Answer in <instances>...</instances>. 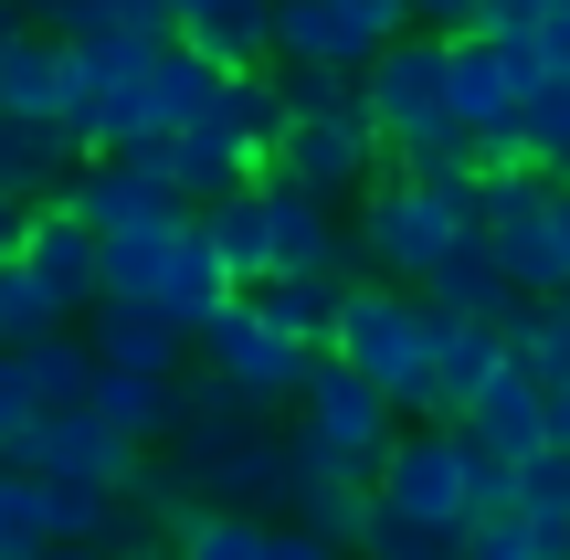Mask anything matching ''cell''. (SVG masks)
Listing matches in <instances>:
<instances>
[{"label": "cell", "instance_id": "1", "mask_svg": "<svg viewBox=\"0 0 570 560\" xmlns=\"http://www.w3.org/2000/svg\"><path fill=\"white\" fill-rule=\"evenodd\" d=\"M475 223V169H381V180L348 202V244H360V275H391V286H423L433 254L465 244Z\"/></svg>", "mask_w": 570, "mask_h": 560}, {"label": "cell", "instance_id": "2", "mask_svg": "<svg viewBox=\"0 0 570 560\" xmlns=\"http://www.w3.org/2000/svg\"><path fill=\"white\" fill-rule=\"evenodd\" d=\"M433 296L423 286H391V275H348L338 286V317H327V350L348 360V371H370L391 402H402V423L433 402Z\"/></svg>", "mask_w": 570, "mask_h": 560}, {"label": "cell", "instance_id": "3", "mask_svg": "<svg viewBox=\"0 0 570 560\" xmlns=\"http://www.w3.org/2000/svg\"><path fill=\"white\" fill-rule=\"evenodd\" d=\"M190 350H202V381L212 392L233 402V413H254V423H285L296 413V392H306V338H285L265 307H254V296H233L223 317H212L202 338H190Z\"/></svg>", "mask_w": 570, "mask_h": 560}, {"label": "cell", "instance_id": "4", "mask_svg": "<svg viewBox=\"0 0 570 560\" xmlns=\"http://www.w3.org/2000/svg\"><path fill=\"white\" fill-rule=\"evenodd\" d=\"M296 423L327 444L338 477L370 487V477H381V455H391V434H402V402H391L370 371H348L338 350H317V360H306V392H296Z\"/></svg>", "mask_w": 570, "mask_h": 560}, {"label": "cell", "instance_id": "5", "mask_svg": "<svg viewBox=\"0 0 570 560\" xmlns=\"http://www.w3.org/2000/svg\"><path fill=\"white\" fill-rule=\"evenodd\" d=\"M444 75H454V32L412 21V32H391L381 53L360 63V117L381 127V138H402V127L444 117Z\"/></svg>", "mask_w": 570, "mask_h": 560}, {"label": "cell", "instance_id": "6", "mask_svg": "<svg viewBox=\"0 0 570 560\" xmlns=\"http://www.w3.org/2000/svg\"><path fill=\"white\" fill-rule=\"evenodd\" d=\"M265 169H285V180H306V190H327V202H360V190L391 169V138L360 117V106H338V117H285V138H275Z\"/></svg>", "mask_w": 570, "mask_h": 560}, {"label": "cell", "instance_id": "7", "mask_svg": "<svg viewBox=\"0 0 570 560\" xmlns=\"http://www.w3.org/2000/svg\"><path fill=\"white\" fill-rule=\"evenodd\" d=\"M254 190H265V275H360V244H348V223H338L348 202L285 180V169H265Z\"/></svg>", "mask_w": 570, "mask_h": 560}, {"label": "cell", "instance_id": "8", "mask_svg": "<svg viewBox=\"0 0 570 560\" xmlns=\"http://www.w3.org/2000/svg\"><path fill=\"white\" fill-rule=\"evenodd\" d=\"M21 455H32V477H96V487H138V465H148V444L127 434V423H106L96 402H53V413L32 423V444H21Z\"/></svg>", "mask_w": 570, "mask_h": 560}, {"label": "cell", "instance_id": "9", "mask_svg": "<svg viewBox=\"0 0 570 560\" xmlns=\"http://www.w3.org/2000/svg\"><path fill=\"white\" fill-rule=\"evenodd\" d=\"M370 487L412 519H465V423H402Z\"/></svg>", "mask_w": 570, "mask_h": 560}, {"label": "cell", "instance_id": "10", "mask_svg": "<svg viewBox=\"0 0 570 560\" xmlns=\"http://www.w3.org/2000/svg\"><path fill=\"white\" fill-rule=\"evenodd\" d=\"M21 265L42 275V296H53V307L75 317V328H85V307L106 296V244H96V223H85V212L63 202V190H53V202H32V233H21Z\"/></svg>", "mask_w": 570, "mask_h": 560}, {"label": "cell", "instance_id": "11", "mask_svg": "<svg viewBox=\"0 0 570 560\" xmlns=\"http://www.w3.org/2000/svg\"><path fill=\"white\" fill-rule=\"evenodd\" d=\"M63 202L85 212L96 233H127V223H159V212H190L180 180H169L159 159H85L75 180H63Z\"/></svg>", "mask_w": 570, "mask_h": 560}, {"label": "cell", "instance_id": "12", "mask_svg": "<svg viewBox=\"0 0 570 560\" xmlns=\"http://www.w3.org/2000/svg\"><path fill=\"white\" fill-rule=\"evenodd\" d=\"M85 350H96V371H180L190 338L169 328L148 296H96V307H85Z\"/></svg>", "mask_w": 570, "mask_h": 560}, {"label": "cell", "instance_id": "13", "mask_svg": "<svg viewBox=\"0 0 570 560\" xmlns=\"http://www.w3.org/2000/svg\"><path fill=\"white\" fill-rule=\"evenodd\" d=\"M423 296H433L444 317H497V328L529 307V296H518V275L497 265V244H487V233H465V244H444V254H433Z\"/></svg>", "mask_w": 570, "mask_h": 560}, {"label": "cell", "instance_id": "14", "mask_svg": "<svg viewBox=\"0 0 570 560\" xmlns=\"http://www.w3.org/2000/svg\"><path fill=\"white\" fill-rule=\"evenodd\" d=\"M159 169L180 180V202H223V190H244V180H265V159H254L233 127H212V117H190V127H169L159 138Z\"/></svg>", "mask_w": 570, "mask_h": 560}, {"label": "cell", "instance_id": "15", "mask_svg": "<svg viewBox=\"0 0 570 560\" xmlns=\"http://www.w3.org/2000/svg\"><path fill=\"white\" fill-rule=\"evenodd\" d=\"M75 169H85V138L63 117H0V190L11 202H53Z\"/></svg>", "mask_w": 570, "mask_h": 560}, {"label": "cell", "instance_id": "16", "mask_svg": "<svg viewBox=\"0 0 570 560\" xmlns=\"http://www.w3.org/2000/svg\"><path fill=\"white\" fill-rule=\"evenodd\" d=\"M465 434L497 444V455H539V444H550V381H529V371H518V350H508V371L465 402Z\"/></svg>", "mask_w": 570, "mask_h": 560}, {"label": "cell", "instance_id": "17", "mask_svg": "<svg viewBox=\"0 0 570 560\" xmlns=\"http://www.w3.org/2000/svg\"><path fill=\"white\" fill-rule=\"evenodd\" d=\"M180 42H202L223 75L275 63V0H180Z\"/></svg>", "mask_w": 570, "mask_h": 560}, {"label": "cell", "instance_id": "18", "mask_svg": "<svg viewBox=\"0 0 570 560\" xmlns=\"http://www.w3.org/2000/svg\"><path fill=\"white\" fill-rule=\"evenodd\" d=\"M63 106V42L42 21H0V117H53Z\"/></svg>", "mask_w": 570, "mask_h": 560}, {"label": "cell", "instance_id": "19", "mask_svg": "<svg viewBox=\"0 0 570 560\" xmlns=\"http://www.w3.org/2000/svg\"><path fill=\"white\" fill-rule=\"evenodd\" d=\"M275 63H338V75H360L370 42L338 21V0H275Z\"/></svg>", "mask_w": 570, "mask_h": 560}, {"label": "cell", "instance_id": "20", "mask_svg": "<svg viewBox=\"0 0 570 560\" xmlns=\"http://www.w3.org/2000/svg\"><path fill=\"white\" fill-rule=\"evenodd\" d=\"M96 413L127 423L138 444H169V423H180V371H96Z\"/></svg>", "mask_w": 570, "mask_h": 560}, {"label": "cell", "instance_id": "21", "mask_svg": "<svg viewBox=\"0 0 570 560\" xmlns=\"http://www.w3.org/2000/svg\"><path fill=\"white\" fill-rule=\"evenodd\" d=\"M444 106H454V117L475 127V138L518 117V85H508V63H497V53H487L475 32H454V75H444Z\"/></svg>", "mask_w": 570, "mask_h": 560}, {"label": "cell", "instance_id": "22", "mask_svg": "<svg viewBox=\"0 0 570 560\" xmlns=\"http://www.w3.org/2000/svg\"><path fill=\"white\" fill-rule=\"evenodd\" d=\"M360 560H465V519H412V508L370 498V529H360Z\"/></svg>", "mask_w": 570, "mask_h": 560}, {"label": "cell", "instance_id": "23", "mask_svg": "<svg viewBox=\"0 0 570 560\" xmlns=\"http://www.w3.org/2000/svg\"><path fill=\"white\" fill-rule=\"evenodd\" d=\"M338 286H348V275H265V286H244V296H254V307L275 317L285 338L327 350V317H338Z\"/></svg>", "mask_w": 570, "mask_h": 560}, {"label": "cell", "instance_id": "24", "mask_svg": "<svg viewBox=\"0 0 570 560\" xmlns=\"http://www.w3.org/2000/svg\"><path fill=\"white\" fill-rule=\"evenodd\" d=\"M487 244H497V265L518 275V296H560V286H570V275H560V233H550V212L487 223Z\"/></svg>", "mask_w": 570, "mask_h": 560}, {"label": "cell", "instance_id": "25", "mask_svg": "<svg viewBox=\"0 0 570 560\" xmlns=\"http://www.w3.org/2000/svg\"><path fill=\"white\" fill-rule=\"evenodd\" d=\"M202 223H212V244H223V265L244 275V286H265V190H223V202H202Z\"/></svg>", "mask_w": 570, "mask_h": 560}, {"label": "cell", "instance_id": "26", "mask_svg": "<svg viewBox=\"0 0 570 560\" xmlns=\"http://www.w3.org/2000/svg\"><path fill=\"white\" fill-rule=\"evenodd\" d=\"M21 371H32L42 413H53V402H96V350H85V328H53V338H32V350H21Z\"/></svg>", "mask_w": 570, "mask_h": 560}, {"label": "cell", "instance_id": "27", "mask_svg": "<svg viewBox=\"0 0 570 560\" xmlns=\"http://www.w3.org/2000/svg\"><path fill=\"white\" fill-rule=\"evenodd\" d=\"M42 508H53V540H117L127 529V498L96 477H42Z\"/></svg>", "mask_w": 570, "mask_h": 560}, {"label": "cell", "instance_id": "28", "mask_svg": "<svg viewBox=\"0 0 570 560\" xmlns=\"http://www.w3.org/2000/svg\"><path fill=\"white\" fill-rule=\"evenodd\" d=\"M465 560H570V519H529V508L475 519L465 529Z\"/></svg>", "mask_w": 570, "mask_h": 560}, {"label": "cell", "instance_id": "29", "mask_svg": "<svg viewBox=\"0 0 570 560\" xmlns=\"http://www.w3.org/2000/svg\"><path fill=\"white\" fill-rule=\"evenodd\" d=\"M265 508H223V498H202L190 508V529H180V550L190 560H265Z\"/></svg>", "mask_w": 570, "mask_h": 560}, {"label": "cell", "instance_id": "30", "mask_svg": "<svg viewBox=\"0 0 570 560\" xmlns=\"http://www.w3.org/2000/svg\"><path fill=\"white\" fill-rule=\"evenodd\" d=\"M53 328H75V317L42 296V275L21 265V254H0V350H32V338H53Z\"/></svg>", "mask_w": 570, "mask_h": 560}, {"label": "cell", "instance_id": "31", "mask_svg": "<svg viewBox=\"0 0 570 560\" xmlns=\"http://www.w3.org/2000/svg\"><path fill=\"white\" fill-rule=\"evenodd\" d=\"M391 169H423V180H433V169H487V148H475V127L444 106V117H423V127L391 138Z\"/></svg>", "mask_w": 570, "mask_h": 560}, {"label": "cell", "instance_id": "32", "mask_svg": "<svg viewBox=\"0 0 570 560\" xmlns=\"http://www.w3.org/2000/svg\"><path fill=\"white\" fill-rule=\"evenodd\" d=\"M370 498H381V487H360V477H338V465H327V477H317V487L296 498V519L317 529V540L360 550V529H370Z\"/></svg>", "mask_w": 570, "mask_h": 560}, {"label": "cell", "instance_id": "33", "mask_svg": "<svg viewBox=\"0 0 570 560\" xmlns=\"http://www.w3.org/2000/svg\"><path fill=\"white\" fill-rule=\"evenodd\" d=\"M0 540H21V550H42V540H53V508H42L32 455H0Z\"/></svg>", "mask_w": 570, "mask_h": 560}, {"label": "cell", "instance_id": "34", "mask_svg": "<svg viewBox=\"0 0 570 560\" xmlns=\"http://www.w3.org/2000/svg\"><path fill=\"white\" fill-rule=\"evenodd\" d=\"M518 127H529V159L550 169V180H570V75H550L529 106H518Z\"/></svg>", "mask_w": 570, "mask_h": 560}, {"label": "cell", "instance_id": "35", "mask_svg": "<svg viewBox=\"0 0 570 560\" xmlns=\"http://www.w3.org/2000/svg\"><path fill=\"white\" fill-rule=\"evenodd\" d=\"M275 96H285V117H338V106H360V75H338V63H275Z\"/></svg>", "mask_w": 570, "mask_h": 560}, {"label": "cell", "instance_id": "36", "mask_svg": "<svg viewBox=\"0 0 570 560\" xmlns=\"http://www.w3.org/2000/svg\"><path fill=\"white\" fill-rule=\"evenodd\" d=\"M508 508H518V455H497V444L465 434V529L475 519H508Z\"/></svg>", "mask_w": 570, "mask_h": 560}, {"label": "cell", "instance_id": "37", "mask_svg": "<svg viewBox=\"0 0 570 560\" xmlns=\"http://www.w3.org/2000/svg\"><path fill=\"white\" fill-rule=\"evenodd\" d=\"M518 508H529V519H570V444L518 455Z\"/></svg>", "mask_w": 570, "mask_h": 560}, {"label": "cell", "instance_id": "38", "mask_svg": "<svg viewBox=\"0 0 570 560\" xmlns=\"http://www.w3.org/2000/svg\"><path fill=\"white\" fill-rule=\"evenodd\" d=\"M32 423H42V392H32V371H21V350H0V455H21Z\"/></svg>", "mask_w": 570, "mask_h": 560}, {"label": "cell", "instance_id": "39", "mask_svg": "<svg viewBox=\"0 0 570 560\" xmlns=\"http://www.w3.org/2000/svg\"><path fill=\"white\" fill-rule=\"evenodd\" d=\"M338 21H348V32L370 42V53H381L391 32H412V0H338Z\"/></svg>", "mask_w": 570, "mask_h": 560}, {"label": "cell", "instance_id": "40", "mask_svg": "<svg viewBox=\"0 0 570 560\" xmlns=\"http://www.w3.org/2000/svg\"><path fill=\"white\" fill-rule=\"evenodd\" d=\"M265 560H348V550H338V540H317L306 519H275V529H265Z\"/></svg>", "mask_w": 570, "mask_h": 560}, {"label": "cell", "instance_id": "41", "mask_svg": "<svg viewBox=\"0 0 570 560\" xmlns=\"http://www.w3.org/2000/svg\"><path fill=\"white\" fill-rule=\"evenodd\" d=\"M32 21L53 42H75V32H96V21H106V0H32Z\"/></svg>", "mask_w": 570, "mask_h": 560}, {"label": "cell", "instance_id": "42", "mask_svg": "<svg viewBox=\"0 0 570 560\" xmlns=\"http://www.w3.org/2000/svg\"><path fill=\"white\" fill-rule=\"evenodd\" d=\"M106 21H127V32H180V11H169V0H106Z\"/></svg>", "mask_w": 570, "mask_h": 560}, {"label": "cell", "instance_id": "43", "mask_svg": "<svg viewBox=\"0 0 570 560\" xmlns=\"http://www.w3.org/2000/svg\"><path fill=\"white\" fill-rule=\"evenodd\" d=\"M475 11L487 0H412V21H433V32H475Z\"/></svg>", "mask_w": 570, "mask_h": 560}, {"label": "cell", "instance_id": "44", "mask_svg": "<svg viewBox=\"0 0 570 560\" xmlns=\"http://www.w3.org/2000/svg\"><path fill=\"white\" fill-rule=\"evenodd\" d=\"M539 42H550V75H570V0H550V21H539Z\"/></svg>", "mask_w": 570, "mask_h": 560}, {"label": "cell", "instance_id": "45", "mask_svg": "<svg viewBox=\"0 0 570 560\" xmlns=\"http://www.w3.org/2000/svg\"><path fill=\"white\" fill-rule=\"evenodd\" d=\"M42 560H127L117 540H42Z\"/></svg>", "mask_w": 570, "mask_h": 560}, {"label": "cell", "instance_id": "46", "mask_svg": "<svg viewBox=\"0 0 570 560\" xmlns=\"http://www.w3.org/2000/svg\"><path fill=\"white\" fill-rule=\"evenodd\" d=\"M21 233H32V202H11V190H0V254H21Z\"/></svg>", "mask_w": 570, "mask_h": 560}, {"label": "cell", "instance_id": "47", "mask_svg": "<svg viewBox=\"0 0 570 560\" xmlns=\"http://www.w3.org/2000/svg\"><path fill=\"white\" fill-rule=\"evenodd\" d=\"M550 233H560V275H570V180L550 190Z\"/></svg>", "mask_w": 570, "mask_h": 560}, {"label": "cell", "instance_id": "48", "mask_svg": "<svg viewBox=\"0 0 570 560\" xmlns=\"http://www.w3.org/2000/svg\"><path fill=\"white\" fill-rule=\"evenodd\" d=\"M550 444H570V381H550Z\"/></svg>", "mask_w": 570, "mask_h": 560}, {"label": "cell", "instance_id": "49", "mask_svg": "<svg viewBox=\"0 0 570 560\" xmlns=\"http://www.w3.org/2000/svg\"><path fill=\"white\" fill-rule=\"evenodd\" d=\"M0 560H42V550H21V540H0Z\"/></svg>", "mask_w": 570, "mask_h": 560}, {"label": "cell", "instance_id": "50", "mask_svg": "<svg viewBox=\"0 0 570 560\" xmlns=\"http://www.w3.org/2000/svg\"><path fill=\"white\" fill-rule=\"evenodd\" d=\"M0 11H11V21H32V0H0Z\"/></svg>", "mask_w": 570, "mask_h": 560}, {"label": "cell", "instance_id": "51", "mask_svg": "<svg viewBox=\"0 0 570 560\" xmlns=\"http://www.w3.org/2000/svg\"><path fill=\"white\" fill-rule=\"evenodd\" d=\"M560 328H570V286H560Z\"/></svg>", "mask_w": 570, "mask_h": 560}, {"label": "cell", "instance_id": "52", "mask_svg": "<svg viewBox=\"0 0 570 560\" xmlns=\"http://www.w3.org/2000/svg\"><path fill=\"white\" fill-rule=\"evenodd\" d=\"M169 11H180V0H169Z\"/></svg>", "mask_w": 570, "mask_h": 560}, {"label": "cell", "instance_id": "53", "mask_svg": "<svg viewBox=\"0 0 570 560\" xmlns=\"http://www.w3.org/2000/svg\"><path fill=\"white\" fill-rule=\"evenodd\" d=\"M348 560H360V550H348Z\"/></svg>", "mask_w": 570, "mask_h": 560}, {"label": "cell", "instance_id": "54", "mask_svg": "<svg viewBox=\"0 0 570 560\" xmlns=\"http://www.w3.org/2000/svg\"><path fill=\"white\" fill-rule=\"evenodd\" d=\"M0 21H11V11H0Z\"/></svg>", "mask_w": 570, "mask_h": 560}]
</instances>
